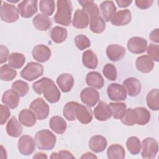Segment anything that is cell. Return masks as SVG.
<instances>
[{"label": "cell", "instance_id": "7bdbcfd3", "mask_svg": "<svg viewBox=\"0 0 159 159\" xmlns=\"http://www.w3.org/2000/svg\"><path fill=\"white\" fill-rule=\"evenodd\" d=\"M12 89L17 93L20 97H24L25 96L29 90V86L27 83L22 81L17 80L12 83Z\"/></svg>", "mask_w": 159, "mask_h": 159}, {"label": "cell", "instance_id": "d4e9b609", "mask_svg": "<svg viewBox=\"0 0 159 159\" xmlns=\"http://www.w3.org/2000/svg\"><path fill=\"white\" fill-rule=\"evenodd\" d=\"M32 23L34 27L40 31H46L48 30L52 25L51 19L47 16L43 14H38L36 15L32 20Z\"/></svg>", "mask_w": 159, "mask_h": 159}, {"label": "cell", "instance_id": "7c38bea8", "mask_svg": "<svg viewBox=\"0 0 159 159\" xmlns=\"http://www.w3.org/2000/svg\"><path fill=\"white\" fill-rule=\"evenodd\" d=\"M20 15L23 18H30L38 11L37 1H23L17 5Z\"/></svg>", "mask_w": 159, "mask_h": 159}, {"label": "cell", "instance_id": "7a4b0ae2", "mask_svg": "<svg viewBox=\"0 0 159 159\" xmlns=\"http://www.w3.org/2000/svg\"><path fill=\"white\" fill-rule=\"evenodd\" d=\"M57 4V10L53 17L55 22L64 26L70 25L73 11L71 2L68 0H58Z\"/></svg>", "mask_w": 159, "mask_h": 159}, {"label": "cell", "instance_id": "ee69618b", "mask_svg": "<svg viewBox=\"0 0 159 159\" xmlns=\"http://www.w3.org/2000/svg\"><path fill=\"white\" fill-rule=\"evenodd\" d=\"M121 122L127 126H132L136 124V113L134 109H126L124 117L120 119Z\"/></svg>", "mask_w": 159, "mask_h": 159}, {"label": "cell", "instance_id": "1f68e13d", "mask_svg": "<svg viewBox=\"0 0 159 159\" xmlns=\"http://www.w3.org/2000/svg\"><path fill=\"white\" fill-rule=\"evenodd\" d=\"M67 30L62 27L55 26L50 32V35L55 43H60L63 42L67 38Z\"/></svg>", "mask_w": 159, "mask_h": 159}, {"label": "cell", "instance_id": "ffe728a7", "mask_svg": "<svg viewBox=\"0 0 159 159\" xmlns=\"http://www.w3.org/2000/svg\"><path fill=\"white\" fill-rule=\"evenodd\" d=\"M131 19L130 11L129 9H124L117 12L111 20V22L115 26H124L128 24Z\"/></svg>", "mask_w": 159, "mask_h": 159}, {"label": "cell", "instance_id": "f546056e", "mask_svg": "<svg viewBox=\"0 0 159 159\" xmlns=\"http://www.w3.org/2000/svg\"><path fill=\"white\" fill-rule=\"evenodd\" d=\"M78 2L83 7V10L88 14L89 16V20L94 17L99 16V9L91 0H79Z\"/></svg>", "mask_w": 159, "mask_h": 159}, {"label": "cell", "instance_id": "f6af8a7d", "mask_svg": "<svg viewBox=\"0 0 159 159\" xmlns=\"http://www.w3.org/2000/svg\"><path fill=\"white\" fill-rule=\"evenodd\" d=\"M104 76L110 81H115L117 77L116 67L111 63H107L104 65L102 70Z\"/></svg>", "mask_w": 159, "mask_h": 159}, {"label": "cell", "instance_id": "f1b7e54d", "mask_svg": "<svg viewBox=\"0 0 159 159\" xmlns=\"http://www.w3.org/2000/svg\"><path fill=\"white\" fill-rule=\"evenodd\" d=\"M22 127L17 119L12 116L7 122L6 125L7 134L12 137H19L22 133Z\"/></svg>", "mask_w": 159, "mask_h": 159}, {"label": "cell", "instance_id": "f907efd6", "mask_svg": "<svg viewBox=\"0 0 159 159\" xmlns=\"http://www.w3.org/2000/svg\"><path fill=\"white\" fill-rule=\"evenodd\" d=\"M153 2L152 0H136L135 1L136 6L140 9H147L151 7Z\"/></svg>", "mask_w": 159, "mask_h": 159}, {"label": "cell", "instance_id": "8fae6325", "mask_svg": "<svg viewBox=\"0 0 159 159\" xmlns=\"http://www.w3.org/2000/svg\"><path fill=\"white\" fill-rule=\"evenodd\" d=\"M147 40L140 37H133L129 39L127 47L129 52L134 54H141L145 52Z\"/></svg>", "mask_w": 159, "mask_h": 159}, {"label": "cell", "instance_id": "e0dca14e", "mask_svg": "<svg viewBox=\"0 0 159 159\" xmlns=\"http://www.w3.org/2000/svg\"><path fill=\"white\" fill-rule=\"evenodd\" d=\"M19 95L14 89H7L2 96V102L11 109L16 108L19 103Z\"/></svg>", "mask_w": 159, "mask_h": 159}, {"label": "cell", "instance_id": "ab89813d", "mask_svg": "<svg viewBox=\"0 0 159 159\" xmlns=\"http://www.w3.org/2000/svg\"><path fill=\"white\" fill-rule=\"evenodd\" d=\"M25 62V56L20 53L14 52L11 53L8 57L9 65L14 68H20Z\"/></svg>", "mask_w": 159, "mask_h": 159}, {"label": "cell", "instance_id": "836d02e7", "mask_svg": "<svg viewBox=\"0 0 159 159\" xmlns=\"http://www.w3.org/2000/svg\"><path fill=\"white\" fill-rule=\"evenodd\" d=\"M147 104L150 109L158 111L159 109V91L158 89H152L150 90L146 98Z\"/></svg>", "mask_w": 159, "mask_h": 159}, {"label": "cell", "instance_id": "e575fe53", "mask_svg": "<svg viewBox=\"0 0 159 159\" xmlns=\"http://www.w3.org/2000/svg\"><path fill=\"white\" fill-rule=\"evenodd\" d=\"M89 29L93 33H102L106 29L105 20L100 16L91 19L89 20Z\"/></svg>", "mask_w": 159, "mask_h": 159}, {"label": "cell", "instance_id": "9c48e42d", "mask_svg": "<svg viewBox=\"0 0 159 159\" xmlns=\"http://www.w3.org/2000/svg\"><path fill=\"white\" fill-rule=\"evenodd\" d=\"M107 93L109 98L114 101H124L127 98V90L125 88L118 83H111L107 87Z\"/></svg>", "mask_w": 159, "mask_h": 159}, {"label": "cell", "instance_id": "8d00e7d4", "mask_svg": "<svg viewBox=\"0 0 159 159\" xmlns=\"http://www.w3.org/2000/svg\"><path fill=\"white\" fill-rule=\"evenodd\" d=\"M78 104L75 101H70L65 105L63 109V115L66 119L69 121L76 120V109Z\"/></svg>", "mask_w": 159, "mask_h": 159}, {"label": "cell", "instance_id": "9a60e30c", "mask_svg": "<svg viewBox=\"0 0 159 159\" xmlns=\"http://www.w3.org/2000/svg\"><path fill=\"white\" fill-rule=\"evenodd\" d=\"M94 115L97 120L106 121L111 117L112 112L109 105L106 102L100 101L94 109Z\"/></svg>", "mask_w": 159, "mask_h": 159}, {"label": "cell", "instance_id": "cb8c5ba5", "mask_svg": "<svg viewBox=\"0 0 159 159\" xmlns=\"http://www.w3.org/2000/svg\"><path fill=\"white\" fill-rule=\"evenodd\" d=\"M36 115L30 109H24L19 114V120L21 124L25 127H30L34 126L37 121Z\"/></svg>", "mask_w": 159, "mask_h": 159}, {"label": "cell", "instance_id": "3957f363", "mask_svg": "<svg viewBox=\"0 0 159 159\" xmlns=\"http://www.w3.org/2000/svg\"><path fill=\"white\" fill-rule=\"evenodd\" d=\"M35 141L37 148L42 150H50L55 145L56 136L49 130L43 129L35 135Z\"/></svg>", "mask_w": 159, "mask_h": 159}, {"label": "cell", "instance_id": "c3c4849f", "mask_svg": "<svg viewBox=\"0 0 159 159\" xmlns=\"http://www.w3.org/2000/svg\"><path fill=\"white\" fill-rule=\"evenodd\" d=\"M50 158L60 159V158H75L73 154L67 150H61L58 153L53 152L50 157Z\"/></svg>", "mask_w": 159, "mask_h": 159}, {"label": "cell", "instance_id": "4fadbf2b", "mask_svg": "<svg viewBox=\"0 0 159 159\" xmlns=\"http://www.w3.org/2000/svg\"><path fill=\"white\" fill-rule=\"evenodd\" d=\"M33 58L40 63L48 61L51 57V50L47 45L39 44L35 45L32 52Z\"/></svg>", "mask_w": 159, "mask_h": 159}, {"label": "cell", "instance_id": "277c9868", "mask_svg": "<svg viewBox=\"0 0 159 159\" xmlns=\"http://www.w3.org/2000/svg\"><path fill=\"white\" fill-rule=\"evenodd\" d=\"M43 74V65L34 61L29 62L20 71L21 77L29 81H32L37 79Z\"/></svg>", "mask_w": 159, "mask_h": 159}, {"label": "cell", "instance_id": "74e56055", "mask_svg": "<svg viewBox=\"0 0 159 159\" xmlns=\"http://www.w3.org/2000/svg\"><path fill=\"white\" fill-rule=\"evenodd\" d=\"M136 113V124L140 125L147 124L150 119V113L145 108L137 107L135 109Z\"/></svg>", "mask_w": 159, "mask_h": 159}, {"label": "cell", "instance_id": "ba28073f", "mask_svg": "<svg viewBox=\"0 0 159 159\" xmlns=\"http://www.w3.org/2000/svg\"><path fill=\"white\" fill-rule=\"evenodd\" d=\"M35 141L32 136L28 135H22L17 143L19 152L20 154L25 156L32 154L35 149Z\"/></svg>", "mask_w": 159, "mask_h": 159}, {"label": "cell", "instance_id": "681fc988", "mask_svg": "<svg viewBox=\"0 0 159 159\" xmlns=\"http://www.w3.org/2000/svg\"><path fill=\"white\" fill-rule=\"evenodd\" d=\"M0 112H1V118L0 122L1 125L4 124L11 115V112L8 107L6 106H3L2 104L0 105Z\"/></svg>", "mask_w": 159, "mask_h": 159}, {"label": "cell", "instance_id": "8992f818", "mask_svg": "<svg viewBox=\"0 0 159 159\" xmlns=\"http://www.w3.org/2000/svg\"><path fill=\"white\" fill-rule=\"evenodd\" d=\"M29 108L35 113L38 120H43L48 116L50 111L49 106L41 98L34 99L30 103Z\"/></svg>", "mask_w": 159, "mask_h": 159}, {"label": "cell", "instance_id": "d6986e66", "mask_svg": "<svg viewBox=\"0 0 159 159\" xmlns=\"http://www.w3.org/2000/svg\"><path fill=\"white\" fill-rule=\"evenodd\" d=\"M123 86L125 88L127 93L130 96H138L141 91V84L139 80L134 77L126 78L123 81Z\"/></svg>", "mask_w": 159, "mask_h": 159}, {"label": "cell", "instance_id": "4dcf8cb0", "mask_svg": "<svg viewBox=\"0 0 159 159\" xmlns=\"http://www.w3.org/2000/svg\"><path fill=\"white\" fill-rule=\"evenodd\" d=\"M82 62L83 65L89 69H95L98 63L96 55L91 50L84 51L82 55Z\"/></svg>", "mask_w": 159, "mask_h": 159}, {"label": "cell", "instance_id": "7dc6e473", "mask_svg": "<svg viewBox=\"0 0 159 159\" xmlns=\"http://www.w3.org/2000/svg\"><path fill=\"white\" fill-rule=\"evenodd\" d=\"M148 56L150 57L153 60L158 61L159 60V46L157 44L149 43L146 48Z\"/></svg>", "mask_w": 159, "mask_h": 159}, {"label": "cell", "instance_id": "d590c367", "mask_svg": "<svg viewBox=\"0 0 159 159\" xmlns=\"http://www.w3.org/2000/svg\"><path fill=\"white\" fill-rule=\"evenodd\" d=\"M109 107L111 111L112 116L116 119H121L126 111V104L124 102H110Z\"/></svg>", "mask_w": 159, "mask_h": 159}, {"label": "cell", "instance_id": "5b68a950", "mask_svg": "<svg viewBox=\"0 0 159 159\" xmlns=\"http://www.w3.org/2000/svg\"><path fill=\"white\" fill-rule=\"evenodd\" d=\"M1 19L3 22L13 23L16 22L19 17L18 9L12 4L3 2L1 7Z\"/></svg>", "mask_w": 159, "mask_h": 159}, {"label": "cell", "instance_id": "5bb4252c", "mask_svg": "<svg viewBox=\"0 0 159 159\" xmlns=\"http://www.w3.org/2000/svg\"><path fill=\"white\" fill-rule=\"evenodd\" d=\"M125 48L118 44H111L107 47L106 55L108 58L114 62L120 60L125 56Z\"/></svg>", "mask_w": 159, "mask_h": 159}, {"label": "cell", "instance_id": "9f6ffc18", "mask_svg": "<svg viewBox=\"0 0 159 159\" xmlns=\"http://www.w3.org/2000/svg\"><path fill=\"white\" fill-rule=\"evenodd\" d=\"M33 158H47V156L44 153L39 152L34 155Z\"/></svg>", "mask_w": 159, "mask_h": 159}, {"label": "cell", "instance_id": "d6a6232c", "mask_svg": "<svg viewBox=\"0 0 159 159\" xmlns=\"http://www.w3.org/2000/svg\"><path fill=\"white\" fill-rule=\"evenodd\" d=\"M125 152L124 147L117 143L110 145L107 150V155L109 159H123Z\"/></svg>", "mask_w": 159, "mask_h": 159}, {"label": "cell", "instance_id": "816d5d0a", "mask_svg": "<svg viewBox=\"0 0 159 159\" xmlns=\"http://www.w3.org/2000/svg\"><path fill=\"white\" fill-rule=\"evenodd\" d=\"M0 63L2 64L8 60L7 57L9 55L8 48L3 45H1L0 46Z\"/></svg>", "mask_w": 159, "mask_h": 159}, {"label": "cell", "instance_id": "83f0119b", "mask_svg": "<svg viewBox=\"0 0 159 159\" xmlns=\"http://www.w3.org/2000/svg\"><path fill=\"white\" fill-rule=\"evenodd\" d=\"M50 129L57 134H63L66 129V122L63 118L58 116L51 117L49 120Z\"/></svg>", "mask_w": 159, "mask_h": 159}, {"label": "cell", "instance_id": "6da1fadb", "mask_svg": "<svg viewBox=\"0 0 159 159\" xmlns=\"http://www.w3.org/2000/svg\"><path fill=\"white\" fill-rule=\"evenodd\" d=\"M34 91L38 94H43L45 99L50 103L57 102L60 98V92L54 81L48 78L43 77L32 84Z\"/></svg>", "mask_w": 159, "mask_h": 159}, {"label": "cell", "instance_id": "db71d44e", "mask_svg": "<svg viewBox=\"0 0 159 159\" xmlns=\"http://www.w3.org/2000/svg\"><path fill=\"white\" fill-rule=\"evenodd\" d=\"M119 7H126L129 6L132 2V0H117L116 1Z\"/></svg>", "mask_w": 159, "mask_h": 159}, {"label": "cell", "instance_id": "f35d334b", "mask_svg": "<svg viewBox=\"0 0 159 159\" xmlns=\"http://www.w3.org/2000/svg\"><path fill=\"white\" fill-rule=\"evenodd\" d=\"M17 76V71L12 68L9 64H5L0 68V78L2 81H10Z\"/></svg>", "mask_w": 159, "mask_h": 159}, {"label": "cell", "instance_id": "2e32d148", "mask_svg": "<svg viewBox=\"0 0 159 159\" xmlns=\"http://www.w3.org/2000/svg\"><path fill=\"white\" fill-rule=\"evenodd\" d=\"M154 65L155 64L153 60L147 55L139 57L135 61V66L137 69L143 73L150 72L153 70Z\"/></svg>", "mask_w": 159, "mask_h": 159}, {"label": "cell", "instance_id": "484cf974", "mask_svg": "<svg viewBox=\"0 0 159 159\" xmlns=\"http://www.w3.org/2000/svg\"><path fill=\"white\" fill-rule=\"evenodd\" d=\"M86 83L89 86L96 89H101L104 84V80L99 73L97 71H90L86 75Z\"/></svg>", "mask_w": 159, "mask_h": 159}, {"label": "cell", "instance_id": "bcb514c9", "mask_svg": "<svg viewBox=\"0 0 159 159\" xmlns=\"http://www.w3.org/2000/svg\"><path fill=\"white\" fill-rule=\"evenodd\" d=\"M74 42L76 47L80 50H83L89 47L91 45L90 40L86 35L83 34L78 35L75 38Z\"/></svg>", "mask_w": 159, "mask_h": 159}, {"label": "cell", "instance_id": "11a10c76", "mask_svg": "<svg viewBox=\"0 0 159 159\" xmlns=\"http://www.w3.org/2000/svg\"><path fill=\"white\" fill-rule=\"evenodd\" d=\"M81 158H98V157L91 152H86L81 157Z\"/></svg>", "mask_w": 159, "mask_h": 159}, {"label": "cell", "instance_id": "30bf717a", "mask_svg": "<svg viewBox=\"0 0 159 159\" xmlns=\"http://www.w3.org/2000/svg\"><path fill=\"white\" fill-rule=\"evenodd\" d=\"M80 98L83 104L89 107H92L99 101V94L94 88L88 87L81 91Z\"/></svg>", "mask_w": 159, "mask_h": 159}, {"label": "cell", "instance_id": "4316f807", "mask_svg": "<svg viewBox=\"0 0 159 159\" xmlns=\"http://www.w3.org/2000/svg\"><path fill=\"white\" fill-rule=\"evenodd\" d=\"M100 9L104 20L106 22L111 21L116 13V7L112 1H104L100 4Z\"/></svg>", "mask_w": 159, "mask_h": 159}, {"label": "cell", "instance_id": "60d3db41", "mask_svg": "<svg viewBox=\"0 0 159 159\" xmlns=\"http://www.w3.org/2000/svg\"><path fill=\"white\" fill-rule=\"evenodd\" d=\"M126 147L128 151L132 155H137L141 150L140 140L135 136L130 137L126 141Z\"/></svg>", "mask_w": 159, "mask_h": 159}, {"label": "cell", "instance_id": "603a6c76", "mask_svg": "<svg viewBox=\"0 0 159 159\" xmlns=\"http://www.w3.org/2000/svg\"><path fill=\"white\" fill-rule=\"evenodd\" d=\"M57 84L63 93L71 91L74 84L73 76L69 73H63L57 78Z\"/></svg>", "mask_w": 159, "mask_h": 159}, {"label": "cell", "instance_id": "f5cc1de1", "mask_svg": "<svg viewBox=\"0 0 159 159\" xmlns=\"http://www.w3.org/2000/svg\"><path fill=\"white\" fill-rule=\"evenodd\" d=\"M158 29L157 28L154 30H153L149 35L150 40L153 42L158 43L159 42V31Z\"/></svg>", "mask_w": 159, "mask_h": 159}, {"label": "cell", "instance_id": "52a82bcc", "mask_svg": "<svg viewBox=\"0 0 159 159\" xmlns=\"http://www.w3.org/2000/svg\"><path fill=\"white\" fill-rule=\"evenodd\" d=\"M142 157L143 158H153L158 151V142L153 137H147L142 140Z\"/></svg>", "mask_w": 159, "mask_h": 159}, {"label": "cell", "instance_id": "ac0fdd59", "mask_svg": "<svg viewBox=\"0 0 159 159\" xmlns=\"http://www.w3.org/2000/svg\"><path fill=\"white\" fill-rule=\"evenodd\" d=\"M89 22V18L88 14L83 10L77 9L75 12L72 24L76 29L87 28Z\"/></svg>", "mask_w": 159, "mask_h": 159}, {"label": "cell", "instance_id": "7402d4cb", "mask_svg": "<svg viewBox=\"0 0 159 159\" xmlns=\"http://www.w3.org/2000/svg\"><path fill=\"white\" fill-rule=\"evenodd\" d=\"M76 117L83 124H88L93 120L92 111L86 106L78 104L76 109Z\"/></svg>", "mask_w": 159, "mask_h": 159}, {"label": "cell", "instance_id": "44dd1931", "mask_svg": "<svg viewBox=\"0 0 159 159\" xmlns=\"http://www.w3.org/2000/svg\"><path fill=\"white\" fill-rule=\"evenodd\" d=\"M107 145L106 139L99 135H96L91 137L89 141V148L95 153H100L103 152Z\"/></svg>", "mask_w": 159, "mask_h": 159}, {"label": "cell", "instance_id": "b9f144b4", "mask_svg": "<svg viewBox=\"0 0 159 159\" xmlns=\"http://www.w3.org/2000/svg\"><path fill=\"white\" fill-rule=\"evenodd\" d=\"M55 1L53 0H42L39 2V9L43 14L50 16L55 11Z\"/></svg>", "mask_w": 159, "mask_h": 159}]
</instances>
